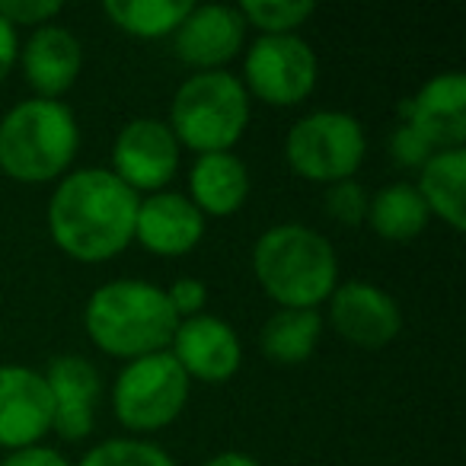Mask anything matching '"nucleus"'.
Returning <instances> with one entry per match:
<instances>
[{"instance_id":"obj_1","label":"nucleus","mask_w":466,"mask_h":466,"mask_svg":"<svg viewBox=\"0 0 466 466\" xmlns=\"http://www.w3.org/2000/svg\"><path fill=\"white\" fill-rule=\"evenodd\" d=\"M137 205V192L112 169H77L58 182L48 201V233L71 259L109 262L135 240Z\"/></svg>"},{"instance_id":"obj_2","label":"nucleus","mask_w":466,"mask_h":466,"mask_svg":"<svg viewBox=\"0 0 466 466\" xmlns=\"http://www.w3.org/2000/svg\"><path fill=\"white\" fill-rule=\"evenodd\" d=\"M253 272L281 310H317L339 285V259L323 233L279 224L253 247Z\"/></svg>"},{"instance_id":"obj_3","label":"nucleus","mask_w":466,"mask_h":466,"mask_svg":"<svg viewBox=\"0 0 466 466\" xmlns=\"http://www.w3.org/2000/svg\"><path fill=\"white\" fill-rule=\"evenodd\" d=\"M84 326L99 351L135 361L167 351L179 317L169 307L163 288L137 279H118L90 294Z\"/></svg>"},{"instance_id":"obj_4","label":"nucleus","mask_w":466,"mask_h":466,"mask_svg":"<svg viewBox=\"0 0 466 466\" xmlns=\"http://www.w3.org/2000/svg\"><path fill=\"white\" fill-rule=\"evenodd\" d=\"M77 147V118L58 99H26L0 118V169L16 182L58 179Z\"/></svg>"},{"instance_id":"obj_5","label":"nucleus","mask_w":466,"mask_h":466,"mask_svg":"<svg viewBox=\"0 0 466 466\" xmlns=\"http://www.w3.org/2000/svg\"><path fill=\"white\" fill-rule=\"evenodd\" d=\"M169 131L195 154H227L249 125V93L227 71H198L176 90Z\"/></svg>"},{"instance_id":"obj_6","label":"nucleus","mask_w":466,"mask_h":466,"mask_svg":"<svg viewBox=\"0 0 466 466\" xmlns=\"http://www.w3.org/2000/svg\"><path fill=\"white\" fill-rule=\"evenodd\" d=\"M364 128L349 112H310L288 131L285 157L291 169L304 179L336 186L361 169L364 163Z\"/></svg>"},{"instance_id":"obj_7","label":"nucleus","mask_w":466,"mask_h":466,"mask_svg":"<svg viewBox=\"0 0 466 466\" xmlns=\"http://www.w3.org/2000/svg\"><path fill=\"white\" fill-rule=\"evenodd\" d=\"M188 402V377L169 351L128 361L112 390V409L128 431H160Z\"/></svg>"},{"instance_id":"obj_8","label":"nucleus","mask_w":466,"mask_h":466,"mask_svg":"<svg viewBox=\"0 0 466 466\" xmlns=\"http://www.w3.org/2000/svg\"><path fill=\"white\" fill-rule=\"evenodd\" d=\"M317 55L310 42L298 33L291 35H262L247 55L243 77L249 86L247 93L259 96L268 106H298L317 86Z\"/></svg>"},{"instance_id":"obj_9","label":"nucleus","mask_w":466,"mask_h":466,"mask_svg":"<svg viewBox=\"0 0 466 466\" xmlns=\"http://www.w3.org/2000/svg\"><path fill=\"white\" fill-rule=\"evenodd\" d=\"M179 169V141L160 118H135L116 137L112 173L131 192H157Z\"/></svg>"},{"instance_id":"obj_10","label":"nucleus","mask_w":466,"mask_h":466,"mask_svg":"<svg viewBox=\"0 0 466 466\" xmlns=\"http://www.w3.org/2000/svg\"><path fill=\"white\" fill-rule=\"evenodd\" d=\"M55 400L42 370L23 364L0 368V447L23 451L52 431Z\"/></svg>"},{"instance_id":"obj_11","label":"nucleus","mask_w":466,"mask_h":466,"mask_svg":"<svg viewBox=\"0 0 466 466\" xmlns=\"http://www.w3.org/2000/svg\"><path fill=\"white\" fill-rule=\"evenodd\" d=\"M329 323L345 342L358 349H383L400 336L402 313L383 288L345 281L329 294Z\"/></svg>"},{"instance_id":"obj_12","label":"nucleus","mask_w":466,"mask_h":466,"mask_svg":"<svg viewBox=\"0 0 466 466\" xmlns=\"http://www.w3.org/2000/svg\"><path fill=\"white\" fill-rule=\"evenodd\" d=\"M169 355L186 370L188 380L195 377L205 383L230 380L243 364V349L233 326L218 317H208V313L179 319L173 342H169Z\"/></svg>"},{"instance_id":"obj_13","label":"nucleus","mask_w":466,"mask_h":466,"mask_svg":"<svg viewBox=\"0 0 466 466\" xmlns=\"http://www.w3.org/2000/svg\"><path fill=\"white\" fill-rule=\"evenodd\" d=\"M247 35V20L237 7L224 4H205L188 10V16L173 33L176 58L198 71H220V65L237 58Z\"/></svg>"},{"instance_id":"obj_14","label":"nucleus","mask_w":466,"mask_h":466,"mask_svg":"<svg viewBox=\"0 0 466 466\" xmlns=\"http://www.w3.org/2000/svg\"><path fill=\"white\" fill-rule=\"evenodd\" d=\"M46 383L55 400V421L52 431L65 441H80L93 434L96 425V402L103 393L99 370L80 355H61L46 368Z\"/></svg>"},{"instance_id":"obj_15","label":"nucleus","mask_w":466,"mask_h":466,"mask_svg":"<svg viewBox=\"0 0 466 466\" xmlns=\"http://www.w3.org/2000/svg\"><path fill=\"white\" fill-rule=\"evenodd\" d=\"M402 122L415 125L434 147L457 150L466 141V77L447 71L431 77L400 109Z\"/></svg>"},{"instance_id":"obj_16","label":"nucleus","mask_w":466,"mask_h":466,"mask_svg":"<svg viewBox=\"0 0 466 466\" xmlns=\"http://www.w3.org/2000/svg\"><path fill=\"white\" fill-rule=\"evenodd\" d=\"M205 237V214L179 192H157L137 205L135 240L157 256H186Z\"/></svg>"},{"instance_id":"obj_17","label":"nucleus","mask_w":466,"mask_h":466,"mask_svg":"<svg viewBox=\"0 0 466 466\" xmlns=\"http://www.w3.org/2000/svg\"><path fill=\"white\" fill-rule=\"evenodd\" d=\"M16 61L23 65L26 84L39 99H58L74 86L84 67V46L67 26H39L20 48Z\"/></svg>"},{"instance_id":"obj_18","label":"nucleus","mask_w":466,"mask_h":466,"mask_svg":"<svg viewBox=\"0 0 466 466\" xmlns=\"http://www.w3.org/2000/svg\"><path fill=\"white\" fill-rule=\"evenodd\" d=\"M188 192L192 205L201 214L227 218L247 205L249 195V169L237 154H201L188 173Z\"/></svg>"},{"instance_id":"obj_19","label":"nucleus","mask_w":466,"mask_h":466,"mask_svg":"<svg viewBox=\"0 0 466 466\" xmlns=\"http://www.w3.org/2000/svg\"><path fill=\"white\" fill-rule=\"evenodd\" d=\"M463 186H466V150H441L421 167L419 176V195L425 201L428 214H438L453 230L466 227V205H463Z\"/></svg>"},{"instance_id":"obj_20","label":"nucleus","mask_w":466,"mask_h":466,"mask_svg":"<svg viewBox=\"0 0 466 466\" xmlns=\"http://www.w3.org/2000/svg\"><path fill=\"white\" fill-rule=\"evenodd\" d=\"M368 220L380 240L409 243V240H415L419 233H425L431 214H428L419 188L409 186V182H393V186H383L380 192L370 198Z\"/></svg>"},{"instance_id":"obj_21","label":"nucleus","mask_w":466,"mask_h":466,"mask_svg":"<svg viewBox=\"0 0 466 466\" xmlns=\"http://www.w3.org/2000/svg\"><path fill=\"white\" fill-rule=\"evenodd\" d=\"M323 336V317L317 310H279L262 326V355L275 364H304Z\"/></svg>"},{"instance_id":"obj_22","label":"nucleus","mask_w":466,"mask_h":466,"mask_svg":"<svg viewBox=\"0 0 466 466\" xmlns=\"http://www.w3.org/2000/svg\"><path fill=\"white\" fill-rule=\"evenodd\" d=\"M103 10L122 33L137 39H160L179 29L192 10V0H106Z\"/></svg>"},{"instance_id":"obj_23","label":"nucleus","mask_w":466,"mask_h":466,"mask_svg":"<svg viewBox=\"0 0 466 466\" xmlns=\"http://www.w3.org/2000/svg\"><path fill=\"white\" fill-rule=\"evenodd\" d=\"M237 10L249 26H259L262 35H291L310 20L317 7L310 0H249Z\"/></svg>"},{"instance_id":"obj_24","label":"nucleus","mask_w":466,"mask_h":466,"mask_svg":"<svg viewBox=\"0 0 466 466\" xmlns=\"http://www.w3.org/2000/svg\"><path fill=\"white\" fill-rule=\"evenodd\" d=\"M80 466H176L163 447L150 444V441H131V438H118V441H106L96 444Z\"/></svg>"},{"instance_id":"obj_25","label":"nucleus","mask_w":466,"mask_h":466,"mask_svg":"<svg viewBox=\"0 0 466 466\" xmlns=\"http://www.w3.org/2000/svg\"><path fill=\"white\" fill-rule=\"evenodd\" d=\"M368 205H370L368 192H364L355 179L336 182V186H329V192H326V211H329L332 220H339V224H345V227L364 224Z\"/></svg>"},{"instance_id":"obj_26","label":"nucleus","mask_w":466,"mask_h":466,"mask_svg":"<svg viewBox=\"0 0 466 466\" xmlns=\"http://www.w3.org/2000/svg\"><path fill=\"white\" fill-rule=\"evenodd\" d=\"M390 150H393V157H396L400 167H419L421 169L434 157V144L409 122H402L400 128L393 131V137H390Z\"/></svg>"},{"instance_id":"obj_27","label":"nucleus","mask_w":466,"mask_h":466,"mask_svg":"<svg viewBox=\"0 0 466 466\" xmlns=\"http://www.w3.org/2000/svg\"><path fill=\"white\" fill-rule=\"evenodd\" d=\"M61 14V0H0V16L10 26H46L52 16Z\"/></svg>"},{"instance_id":"obj_28","label":"nucleus","mask_w":466,"mask_h":466,"mask_svg":"<svg viewBox=\"0 0 466 466\" xmlns=\"http://www.w3.org/2000/svg\"><path fill=\"white\" fill-rule=\"evenodd\" d=\"M167 298H169V307L176 310V317H179V319H192V317H198V313L205 310L208 288L201 285L198 279H179L167 291Z\"/></svg>"},{"instance_id":"obj_29","label":"nucleus","mask_w":466,"mask_h":466,"mask_svg":"<svg viewBox=\"0 0 466 466\" xmlns=\"http://www.w3.org/2000/svg\"><path fill=\"white\" fill-rule=\"evenodd\" d=\"M0 466H67V460L61 457L55 447H23V451H10L7 457L0 460Z\"/></svg>"},{"instance_id":"obj_30","label":"nucleus","mask_w":466,"mask_h":466,"mask_svg":"<svg viewBox=\"0 0 466 466\" xmlns=\"http://www.w3.org/2000/svg\"><path fill=\"white\" fill-rule=\"evenodd\" d=\"M16 55H20V39H16V29L10 26L4 16H0V84L10 74V67L16 65Z\"/></svg>"},{"instance_id":"obj_31","label":"nucleus","mask_w":466,"mask_h":466,"mask_svg":"<svg viewBox=\"0 0 466 466\" xmlns=\"http://www.w3.org/2000/svg\"><path fill=\"white\" fill-rule=\"evenodd\" d=\"M205 466H259L249 453H240V451H227V453H218L211 457Z\"/></svg>"}]
</instances>
